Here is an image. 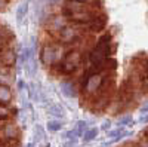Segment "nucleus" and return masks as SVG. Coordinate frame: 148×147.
I'll return each instance as SVG.
<instances>
[{
    "mask_svg": "<svg viewBox=\"0 0 148 147\" xmlns=\"http://www.w3.org/2000/svg\"><path fill=\"white\" fill-rule=\"evenodd\" d=\"M67 48L64 45L58 43L56 40H46L43 42L40 48V63L43 64L45 68L51 70L53 66L59 64L65 55Z\"/></svg>",
    "mask_w": 148,
    "mask_h": 147,
    "instance_id": "obj_1",
    "label": "nucleus"
},
{
    "mask_svg": "<svg viewBox=\"0 0 148 147\" xmlns=\"http://www.w3.org/2000/svg\"><path fill=\"white\" fill-rule=\"evenodd\" d=\"M88 10H101V8L90 3L79 2V0H64L62 6H61V14L62 15L76 14V12H88Z\"/></svg>",
    "mask_w": 148,
    "mask_h": 147,
    "instance_id": "obj_2",
    "label": "nucleus"
},
{
    "mask_svg": "<svg viewBox=\"0 0 148 147\" xmlns=\"http://www.w3.org/2000/svg\"><path fill=\"white\" fill-rule=\"evenodd\" d=\"M68 24V19L61 14H49L45 19V28L47 31V34H51V36H56V33L61 30V28H64L65 26Z\"/></svg>",
    "mask_w": 148,
    "mask_h": 147,
    "instance_id": "obj_3",
    "label": "nucleus"
},
{
    "mask_svg": "<svg viewBox=\"0 0 148 147\" xmlns=\"http://www.w3.org/2000/svg\"><path fill=\"white\" fill-rule=\"evenodd\" d=\"M19 126L12 120H6L0 128V141H19Z\"/></svg>",
    "mask_w": 148,
    "mask_h": 147,
    "instance_id": "obj_4",
    "label": "nucleus"
},
{
    "mask_svg": "<svg viewBox=\"0 0 148 147\" xmlns=\"http://www.w3.org/2000/svg\"><path fill=\"white\" fill-rule=\"evenodd\" d=\"M107 22H108V17L102 12H98L93 17V19L86 26V33H93V34L102 33L107 27Z\"/></svg>",
    "mask_w": 148,
    "mask_h": 147,
    "instance_id": "obj_5",
    "label": "nucleus"
},
{
    "mask_svg": "<svg viewBox=\"0 0 148 147\" xmlns=\"http://www.w3.org/2000/svg\"><path fill=\"white\" fill-rule=\"evenodd\" d=\"M18 61V54L14 46H8L0 51V66L12 68Z\"/></svg>",
    "mask_w": 148,
    "mask_h": 147,
    "instance_id": "obj_6",
    "label": "nucleus"
},
{
    "mask_svg": "<svg viewBox=\"0 0 148 147\" xmlns=\"http://www.w3.org/2000/svg\"><path fill=\"white\" fill-rule=\"evenodd\" d=\"M61 92H62L64 97L67 98H76L79 95V88L77 85L74 83L71 79H67V80H62L61 82Z\"/></svg>",
    "mask_w": 148,
    "mask_h": 147,
    "instance_id": "obj_7",
    "label": "nucleus"
},
{
    "mask_svg": "<svg viewBox=\"0 0 148 147\" xmlns=\"http://www.w3.org/2000/svg\"><path fill=\"white\" fill-rule=\"evenodd\" d=\"M14 100V92H12L9 85H0V104L2 106H10Z\"/></svg>",
    "mask_w": 148,
    "mask_h": 147,
    "instance_id": "obj_8",
    "label": "nucleus"
},
{
    "mask_svg": "<svg viewBox=\"0 0 148 147\" xmlns=\"http://www.w3.org/2000/svg\"><path fill=\"white\" fill-rule=\"evenodd\" d=\"M27 14H28V2H22L16 9V21L18 22L24 21V18H25Z\"/></svg>",
    "mask_w": 148,
    "mask_h": 147,
    "instance_id": "obj_9",
    "label": "nucleus"
},
{
    "mask_svg": "<svg viewBox=\"0 0 148 147\" xmlns=\"http://www.w3.org/2000/svg\"><path fill=\"white\" fill-rule=\"evenodd\" d=\"M47 112H49V115H52V116H55V117H62L64 116V108L61 107L59 104H56V103H53V104H51L47 107Z\"/></svg>",
    "mask_w": 148,
    "mask_h": 147,
    "instance_id": "obj_10",
    "label": "nucleus"
},
{
    "mask_svg": "<svg viewBox=\"0 0 148 147\" xmlns=\"http://www.w3.org/2000/svg\"><path fill=\"white\" fill-rule=\"evenodd\" d=\"M61 128H62V124H61V120H58V119L47 122V129H49V131L58 132V131H61Z\"/></svg>",
    "mask_w": 148,
    "mask_h": 147,
    "instance_id": "obj_11",
    "label": "nucleus"
},
{
    "mask_svg": "<svg viewBox=\"0 0 148 147\" xmlns=\"http://www.w3.org/2000/svg\"><path fill=\"white\" fill-rule=\"evenodd\" d=\"M98 128H90L89 131H86V134H83L82 137H84V141H92L98 137Z\"/></svg>",
    "mask_w": 148,
    "mask_h": 147,
    "instance_id": "obj_12",
    "label": "nucleus"
},
{
    "mask_svg": "<svg viewBox=\"0 0 148 147\" xmlns=\"http://www.w3.org/2000/svg\"><path fill=\"white\" fill-rule=\"evenodd\" d=\"M133 122L132 116L130 115H125V116H121L120 120H119V128H125V126H129L130 124Z\"/></svg>",
    "mask_w": 148,
    "mask_h": 147,
    "instance_id": "obj_13",
    "label": "nucleus"
},
{
    "mask_svg": "<svg viewBox=\"0 0 148 147\" xmlns=\"http://www.w3.org/2000/svg\"><path fill=\"white\" fill-rule=\"evenodd\" d=\"M34 134H36L37 140H43V138H45V131H43V126L36 125V128H34Z\"/></svg>",
    "mask_w": 148,
    "mask_h": 147,
    "instance_id": "obj_14",
    "label": "nucleus"
},
{
    "mask_svg": "<svg viewBox=\"0 0 148 147\" xmlns=\"http://www.w3.org/2000/svg\"><path fill=\"white\" fill-rule=\"evenodd\" d=\"M79 2H83V3H90V5H95V6H99L101 8V2L99 0H79Z\"/></svg>",
    "mask_w": 148,
    "mask_h": 147,
    "instance_id": "obj_15",
    "label": "nucleus"
},
{
    "mask_svg": "<svg viewBox=\"0 0 148 147\" xmlns=\"http://www.w3.org/2000/svg\"><path fill=\"white\" fill-rule=\"evenodd\" d=\"M8 5H9V0H0V12L5 10L8 8Z\"/></svg>",
    "mask_w": 148,
    "mask_h": 147,
    "instance_id": "obj_16",
    "label": "nucleus"
},
{
    "mask_svg": "<svg viewBox=\"0 0 148 147\" xmlns=\"http://www.w3.org/2000/svg\"><path fill=\"white\" fill-rule=\"evenodd\" d=\"M43 2L47 5V6H55V5H58L61 0H43Z\"/></svg>",
    "mask_w": 148,
    "mask_h": 147,
    "instance_id": "obj_17",
    "label": "nucleus"
},
{
    "mask_svg": "<svg viewBox=\"0 0 148 147\" xmlns=\"http://www.w3.org/2000/svg\"><path fill=\"white\" fill-rule=\"evenodd\" d=\"M110 125H111L110 122H105V124L102 125V129H108V128H110Z\"/></svg>",
    "mask_w": 148,
    "mask_h": 147,
    "instance_id": "obj_18",
    "label": "nucleus"
},
{
    "mask_svg": "<svg viewBox=\"0 0 148 147\" xmlns=\"http://www.w3.org/2000/svg\"><path fill=\"white\" fill-rule=\"evenodd\" d=\"M25 147H34V146H33V144H28V146H25Z\"/></svg>",
    "mask_w": 148,
    "mask_h": 147,
    "instance_id": "obj_19",
    "label": "nucleus"
}]
</instances>
